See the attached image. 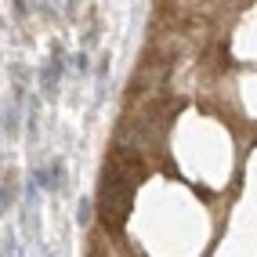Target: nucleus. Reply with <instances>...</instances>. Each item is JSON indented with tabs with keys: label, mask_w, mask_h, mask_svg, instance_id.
Masks as SVG:
<instances>
[{
	"label": "nucleus",
	"mask_w": 257,
	"mask_h": 257,
	"mask_svg": "<svg viewBox=\"0 0 257 257\" xmlns=\"http://www.w3.org/2000/svg\"><path fill=\"white\" fill-rule=\"evenodd\" d=\"M19 105H22V94L15 98V105H11V109H4V131H8V134H19V123H22Z\"/></svg>",
	"instance_id": "2"
},
{
	"label": "nucleus",
	"mask_w": 257,
	"mask_h": 257,
	"mask_svg": "<svg viewBox=\"0 0 257 257\" xmlns=\"http://www.w3.org/2000/svg\"><path fill=\"white\" fill-rule=\"evenodd\" d=\"M11 207V192H8V185H0V214H4Z\"/></svg>",
	"instance_id": "4"
},
{
	"label": "nucleus",
	"mask_w": 257,
	"mask_h": 257,
	"mask_svg": "<svg viewBox=\"0 0 257 257\" xmlns=\"http://www.w3.org/2000/svg\"><path fill=\"white\" fill-rule=\"evenodd\" d=\"M76 221H80V225H87V221H91V199H80V214H76Z\"/></svg>",
	"instance_id": "3"
},
{
	"label": "nucleus",
	"mask_w": 257,
	"mask_h": 257,
	"mask_svg": "<svg viewBox=\"0 0 257 257\" xmlns=\"http://www.w3.org/2000/svg\"><path fill=\"white\" fill-rule=\"evenodd\" d=\"M62 65H65V55H62V47H55V51H51L47 69H44V76H40V87H44L47 94H55V87H58V76H62Z\"/></svg>",
	"instance_id": "1"
}]
</instances>
